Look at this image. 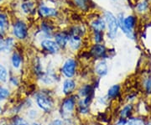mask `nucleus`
I'll use <instances>...</instances> for the list:
<instances>
[{
  "instance_id": "obj_44",
  "label": "nucleus",
  "mask_w": 151,
  "mask_h": 125,
  "mask_svg": "<svg viewBox=\"0 0 151 125\" xmlns=\"http://www.w3.org/2000/svg\"><path fill=\"white\" fill-rule=\"evenodd\" d=\"M113 1H116V0H113Z\"/></svg>"
},
{
  "instance_id": "obj_2",
  "label": "nucleus",
  "mask_w": 151,
  "mask_h": 125,
  "mask_svg": "<svg viewBox=\"0 0 151 125\" xmlns=\"http://www.w3.org/2000/svg\"><path fill=\"white\" fill-rule=\"evenodd\" d=\"M78 98L76 95H71L68 97L60 98L58 100V105L56 114L62 119L65 121L68 119H76V109Z\"/></svg>"
},
{
  "instance_id": "obj_9",
  "label": "nucleus",
  "mask_w": 151,
  "mask_h": 125,
  "mask_svg": "<svg viewBox=\"0 0 151 125\" xmlns=\"http://www.w3.org/2000/svg\"><path fill=\"white\" fill-rule=\"evenodd\" d=\"M92 71L94 76L99 79H103L106 77L109 73V65L108 60H96L92 67Z\"/></svg>"
},
{
  "instance_id": "obj_15",
  "label": "nucleus",
  "mask_w": 151,
  "mask_h": 125,
  "mask_svg": "<svg viewBox=\"0 0 151 125\" xmlns=\"http://www.w3.org/2000/svg\"><path fill=\"white\" fill-rule=\"evenodd\" d=\"M136 114V106L133 103H126L120 107L118 111L117 118L119 119H129Z\"/></svg>"
},
{
  "instance_id": "obj_30",
  "label": "nucleus",
  "mask_w": 151,
  "mask_h": 125,
  "mask_svg": "<svg viewBox=\"0 0 151 125\" xmlns=\"http://www.w3.org/2000/svg\"><path fill=\"white\" fill-rule=\"evenodd\" d=\"M106 33L102 31H92L91 40L93 44H103L105 40Z\"/></svg>"
},
{
  "instance_id": "obj_16",
  "label": "nucleus",
  "mask_w": 151,
  "mask_h": 125,
  "mask_svg": "<svg viewBox=\"0 0 151 125\" xmlns=\"http://www.w3.org/2000/svg\"><path fill=\"white\" fill-rule=\"evenodd\" d=\"M38 14L40 18H42L44 19H49L51 18L58 16V10L50 6L45 5V4H41L39 5L38 8Z\"/></svg>"
},
{
  "instance_id": "obj_1",
  "label": "nucleus",
  "mask_w": 151,
  "mask_h": 125,
  "mask_svg": "<svg viewBox=\"0 0 151 125\" xmlns=\"http://www.w3.org/2000/svg\"><path fill=\"white\" fill-rule=\"evenodd\" d=\"M36 107L43 116H50L56 112L58 101L56 99V93L51 88L40 87L35 90L31 96Z\"/></svg>"
},
{
  "instance_id": "obj_27",
  "label": "nucleus",
  "mask_w": 151,
  "mask_h": 125,
  "mask_svg": "<svg viewBox=\"0 0 151 125\" xmlns=\"http://www.w3.org/2000/svg\"><path fill=\"white\" fill-rule=\"evenodd\" d=\"M142 91L146 97H151V75H147L142 78L141 81Z\"/></svg>"
},
{
  "instance_id": "obj_28",
  "label": "nucleus",
  "mask_w": 151,
  "mask_h": 125,
  "mask_svg": "<svg viewBox=\"0 0 151 125\" xmlns=\"http://www.w3.org/2000/svg\"><path fill=\"white\" fill-rule=\"evenodd\" d=\"M10 69L8 68V66L4 63L0 62V84L7 85L9 77Z\"/></svg>"
},
{
  "instance_id": "obj_35",
  "label": "nucleus",
  "mask_w": 151,
  "mask_h": 125,
  "mask_svg": "<svg viewBox=\"0 0 151 125\" xmlns=\"http://www.w3.org/2000/svg\"><path fill=\"white\" fill-rule=\"evenodd\" d=\"M46 125H65V121L57 115V116L48 120L46 123Z\"/></svg>"
},
{
  "instance_id": "obj_41",
  "label": "nucleus",
  "mask_w": 151,
  "mask_h": 125,
  "mask_svg": "<svg viewBox=\"0 0 151 125\" xmlns=\"http://www.w3.org/2000/svg\"><path fill=\"white\" fill-rule=\"evenodd\" d=\"M6 109L4 108V105L2 103H0V118L1 117H4V114H5Z\"/></svg>"
},
{
  "instance_id": "obj_11",
  "label": "nucleus",
  "mask_w": 151,
  "mask_h": 125,
  "mask_svg": "<svg viewBox=\"0 0 151 125\" xmlns=\"http://www.w3.org/2000/svg\"><path fill=\"white\" fill-rule=\"evenodd\" d=\"M146 117L135 114L129 119H119L117 118L113 125H145L147 122Z\"/></svg>"
},
{
  "instance_id": "obj_33",
  "label": "nucleus",
  "mask_w": 151,
  "mask_h": 125,
  "mask_svg": "<svg viewBox=\"0 0 151 125\" xmlns=\"http://www.w3.org/2000/svg\"><path fill=\"white\" fill-rule=\"evenodd\" d=\"M74 4L78 9L82 11H86L89 9V1L88 0H72Z\"/></svg>"
},
{
  "instance_id": "obj_21",
  "label": "nucleus",
  "mask_w": 151,
  "mask_h": 125,
  "mask_svg": "<svg viewBox=\"0 0 151 125\" xmlns=\"http://www.w3.org/2000/svg\"><path fill=\"white\" fill-rule=\"evenodd\" d=\"M90 28L92 31H102L106 33L107 29V24L104 18L97 17L93 19L90 23Z\"/></svg>"
},
{
  "instance_id": "obj_13",
  "label": "nucleus",
  "mask_w": 151,
  "mask_h": 125,
  "mask_svg": "<svg viewBox=\"0 0 151 125\" xmlns=\"http://www.w3.org/2000/svg\"><path fill=\"white\" fill-rule=\"evenodd\" d=\"M16 45V40L13 36H6L0 39V54H9L14 51Z\"/></svg>"
},
{
  "instance_id": "obj_18",
  "label": "nucleus",
  "mask_w": 151,
  "mask_h": 125,
  "mask_svg": "<svg viewBox=\"0 0 151 125\" xmlns=\"http://www.w3.org/2000/svg\"><path fill=\"white\" fill-rule=\"evenodd\" d=\"M24 65V57L20 52L18 50H14L11 53L10 56V65L11 70L14 72L20 71Z\"/></svg>"
},
{
  "instance_id": "obj_26",
  "label": "nucleus",
  "mask_w": 151,
  "mask_h": 125,
  "mask_svg": "<svg viewBox=\"0 0 151 125\" xmlns=\"http://www.w3.org/2000/svg\"><path fill=\"white\" fill-rule=\"evenodd\" d=\"M111 103V102L108 99V98L106 97V95H98L96 97L93 104H92V107H96L97 108H99L100 110H103L105 109L106 108H108V105Z\"/></svg>"
},
{
  "instance_id": "obj_31",
  "label": "nucleus",
  "mask_w": 151,
  "mask_h": 125,
  "mask_svg": "<svg viewBox=\"0 0 151 125\" xmlns=\"http://www.w3.org/2000/svg\"><path fill=\"white\" fill-rule=\"evenodd\" d=\"M21 9L25 14H35V12L36 13V9H35V4H33L32 2H30V1H28V2H25V3L22 4Z\"/></svg>"
},
{
  "instance_id": "obj_23",
  "label": "nucleus",
  "mask_w": 151,
  "mask_h": 125,
  "mask_svg": "<svg viewBox=\"0 0 151 125\" xmlns=\"http://www.w3.org/2000/svg\"><path fill=\"white\" fill-rule=\"evenodd\" d=\"M23 114L24 115V117H25L30 123L33 122V121H35V120L40 119H42V117H43V114H41V112H40L36 107H34V108L28 109V110H26Z\"/></svg>"
},
{
  "instance_id": "obj_10",
  "label": "nucleus",
  "mask_w": 151,
  "mask_h": 125,
  "mask_svg": "<svg viewBox=\"0 0 151 125\" xmlns=\"http://www.w3.org/2000/svg\"><path fill=\"white\" fill-rule=\"evenodd\" d=\"M97 90L94 88L92 82H84L79 84L76 95L78 98H85L90 96H95Z\"/></svg>"
},
{
  "instance_id": "obj_19",
  "label": "nucleus",
  "mask_w": 151,
  "mask_h": 125,
  "mask_svg": "<svg viewBox=\"0 0 151 125\" xmlns=\"http://www.w3.org/2000/svg\"><path fill=\"white\" fill-rule=\"evenodd\" d=\"M45 70V65H44L43 60L40 56H35L32 61L31 71L35 79L38 78L40 75H42Z\"/></svg>"
},
{
  "instance_id": "obj_3",
  "label": "nucleus",
  "mask_w": 151,
  "mask_h": 125,
  "mask_svg": "<svg viewBox=\"0 0 151 125\" xmlns=\"http://www.w3.org/2000/svg\"><path fill=\"white\" fill-rule=\"evenodd\" d=\"M58 70L63 78H76L79 72V62L74 56H68L61 62Z\"/></svg>"
},
{
  "instance_id": "obj_7",
  "label": "nucleus",
  "mask_w": 151,
  "mask_h": 125,
  "mask_svg": "<svg viewBox=\"0 0 151 125\" xmlns=\"http://www.w3.org/2000/svg\"><path fill=\"white\" fill-rule=\"evenodd\" d=\"M88 53L91 58L95 60H109L108 48L104 43L92 44L88 49Z\"/></svg>"
},
{
  "instance_id": "obj_40",
  "label": "nucleus",
  "mask_w": 151,
  "mask_h": 125,
  "mask_svg": "<svg viewBox=\"0 0 151 125\" xmlns=\"http://www.w3.org/2000/svg\"><path fill=\"white\" fill-rule=\"evenodd\" d=\"M0 125H9V117H1L0 118Z\"/></svg>"
},
{
  "instance_id": "obj_45",
  "label": "nucleus",
  "mask_w": 151,
  "mask_h": 125,
  "mask_svg": "<svg viewBox=\"0 0 151 125\" xmlns=\"http://www.w3.org/2000/svg\"><path fill=\"white\" fill-rule=\"evenodd\" d=\"M45 125H46V124H45Z\"/></svg>"
},
{
  "instance_id": "obj_20",
  "label": "nucleus",
  "mask_w": 151,
  "mask_h": 125,
  "mask_svg": "<svg viewBox=\"0 0 151 125\" xmlns=\"http://www.w3.org/2000/svg\"><path fill=\"white\" fill-rule=\"evenodd\" d=\"M83 47V39L80 38L78 36H70L67 50H69L70 52H78Z\"/></svg>"
},
{
  "instance_id": "obj_8",
  "label": "nucleus",
  "mask_w": 151,
  "mask_h": 125,
  "mask_svg": "<svg viewBox=\"0 0 151 125\" xmlns=\"http://www.w3.org/2000/svg\"><path fill=\"white\" fill-rule=\"evenodd\" d=\"M40 49L48 55H57L61 50L53 39H44L39 42Z\"/></svg>"
},
{
  "instance_id": "obj_4",
  "label": "nucleus",
  "mask_w": 151,
  "mask_h": 125,
  "mask_svg": "<svg viewBox=\"0 0 151 125\" xmlns=\"http://www.w3.org/2000/svg\"><path fill=\"white\" fill-rule=\"evenodd\" d=\"M103 18H104V19L106 21V24H107L106 37L109 40H112V41L115 40L118 36L119 29L118 19L110 11H105L103 14Z\"/></svg>"
},
{
  "instance_id": "obj_43",
  "label": "nucleus",
  "mask_w": 151,
  "mask_h": 125,
  "mask_svg": "<svg viewBox=\"0 0 151 125\" xmlns=\"http://www.w3.org/2000/svg\"><path fill=\"white\" fill-rule=\"evenodd\" d=\"M145 125H151V119H148Z\"/></svg>"
},
{
  "instance_id": "obj_34",
  "label": "nucleus",
  "mask_w": 151,
  "mask_h": 125,
  "mask_svg": "<svg viewBox=\"0 0 151 125\" xmlns=\"http://www.w3.org/2000/svg\"><path fill=\"white\" fill-rule=\"evenodd\" d=\"M22 103H23V105H24V108L25 109V111L35 107V102H34V99H33L31 96L30 97H26L24 99H22Z\"/></svg>"
},
{
  "instance_id": "obj_6",
  "label": "nucleus",
  "mask_w": 151,
  "mask_h": 125,
  "mask_svg": "<svg viewBox=\"0 0 151 125\" xmlns=\"http://www.w3.org/2000/svg\"><path fill=\"white\" fill-rule=\"evenodd\" d=\"M12 34L17 40H25L29 34L27 24L22 19H16L12 24Z\"/></svg>"
},
{
  "instance_id": "obj_38",
  "label": "nucleus",
  "mask_w": 151,
  "mask_h": 125,
  "mask_svg": "<svg viewBox=\"0 0 151 125\" xmlns=\"http://www.w3.org/2000/svg\"><path fill=\"white\" fill-rule=\"evenodd\" d=\"M100 81H101V79H99V78H97V77L95 76V77L93 78V80L91 82L92 85H93L94 88H95L97 91L99 89V87H100Z\"/></svg>"
},
{
  "instance_id": "obj_42",
  "label": "nucleus",
  "mask_w": 151,
  "mask_h": 125,
  "mask_svg": "<svg viewBox=\"0 0 151 125\" xmlns=\"http://www.w3.org/2000/svg\"><path fill=\"white\" fill-rule=\"evenodd\" d=\"M6 32L7 31L5 29L0 26V39H4V37H6Z\"/></svg>"
},
{
  "instance_id": "obj_37",
  "label": "nucleus",
  "mask_w": 151,
  "mask_h": 125,
  "mask_svg": "<svg viewBox=\"0 0 151 125\" xmlns=\"http://www.w3.org/2000/svg\"><path fill=\"white\" fill-rule=\"evenodd\" d=\"M148 9V3L146 1H143L141 2L140 4H139L137 6V9L139 11V12H143V11H145Z\"/></svg>"
},
{
  "instance_id": "obj_25",
  "label": "nucleus",
  "mask_w": 151,
  "mask_h": 125,
  "mask_svg": "<svg viewBox=\"0 0 151 125\" xmlns=\"http://www.w3.org/2000/svg\"><path fill=\"white\" fill-rule=\"evenodd\" d=\"M12 88L8 85L0 84V103L4 104L7 101H9L12 97Z\"/></svg>"
},
{
  "instance_id": "obj_22",
  "label": "nucleus",
  "mask_w": 151,
  "mask_h": 125,
  "mask_svg": "<svg viewBox=\"0 0 151 125\" xmlns=\"http://www.w3.org/2000/svg\"><path fill=\"white\" fill-rule=\"evenodd\" d=\"M67 31L69 32L70 36H78L82 39L85 38L87 34V29L83 24H74L70 26Z\"/></svg>"
},
{
  "instance_id": "obj_29",
  "label": "nucleus",
  "mask_w": 151,
  "mask_h": 125,
  "mask_svg": "<svg viewBox=\"0 0 151 125\" xmlns=\"http://www.w3.org/2000/svg\"><path fill=\"white\" fill-rule=\"evenodd\" d=\"M20 77L16 74V72L10 70V73H9V81H8V86L10 88H18L20 87Z\"/></svg>"
},
{
  "instance_id": "obj_5",
  "label": "nucleus",
  "mask_w": 151,
  "mask_h": 125,
  "mask_svg": "<svg viewBox=\"0 0 151 125\" xmlns=\"http://www.w3.org/2000/svg\"><path fill=\"white\" fill-rule=\"evenodd\" d=\"M79 82L76 78H63L58 85V94L60 98L68 97L76 94Z\"/></svg>"
},
{
  "instance_id": "obj_14",
  "label": "nucleus",
  "mask_w": 151,
  "mask_h": 125,
  "mask_svg": "<svg viewBox=\"0 0 151 125\" xmlns=\"http://www.w3.org/2000/svg\"><path fill=\"white\" fill-rule=\"evenodd\" d=\"M105 95L111 103L119 100V98H122V95H123L122 85L120 83H114L113 85H111L108 88Z\"/></svg>"
},
{
  "instance_id": "obj_17",
  "label": "nucleus",
  "mask_w": 151,
  "mask_h": 125,
  "mask_svg": "<svg viewBox=\"0 0 151 125\" xmlns=\"http://www.w3.org/2000/svg\"><path fill=\"white\" fill-rule=\"evenodd\" d=\"M92 111V106L87 104L82 98L77 99L76 115H78L81 118H86L91 114Z\"/></svg>"
},
{
  "instance_id": "obj_32",
  "label": "nucleus",
  "mask_w": 151,
  "mask_h": 125,
  "mask_svg": "<svg viewBox=\"0 0 151 125\" xmlns=\"http://www.w3.org/2000/svg\"><path fill=\"white\" fill-rule=\"evenodd\" d=\"M0 26L4 28L6 31L9 29V26H10L9 19L8 18V15L4 13H0Z\"/></svg>"
},
{
  "instance_id": "obj_36",
  "label": "nucleus",
  "mask_w": 151,
  "mask_h": 125,
  "mask_svg": "<svg viewBox=\"0 0 151 125\" xmlns=\"http://www.w3.org/2000/svg\"><path fill=\"white\" fill-rule=\"evenodd\" d=\"M138 93H135V92H132V93H129L125 98V100H126V103H134L135 100L138 99Z\"/></svg>"
},
{
  "instance_id": "obj_12",
  "label": "nucleus",
  "mask_w": 151,
  "mask_h": 125,
  "mask_svg": "<svg viewBox=\"0 0 151 125\" xmlns=\"http://www.w3.org/2000/svg\"><path fill=\"white\" fill-rule=\"evenodd\" d=\"M70 35L67 30H59L55 33L53 40L58 45L60 50H66Z\"/></svg>"
},
{
  "instance_id": "obj_39",
  "label": "nucleus",
  "mask_w": 151,
  "mask_h": 125,
  "mask_svg": "<svg viewBox=\"0 0 151 125\" xmlns=\"http://www.w3.org/2000/svg\"><path fill=\"white\" fill-rule=\"evenodd\" d=\"M47 123V121H45V120H42V119H40L35 120V121H33L30 123V125H45Z\"/></svg>"
},
{
  "instance_id": "obj_24",
  "label": "nucleus",
  "mask_w": 151,
  "mask_h": 125,
  "mask_svg": "<svg viewBox=\"0 0 151 125\" xmlns=\"http://www.w3.org/2000/svg\"><path fill=\"white\" fill-rule=\"evenodd\" d=\"M9 125H30V122L24 114L11 115L9 117Z\"/></svg>"
}]
</instances>
